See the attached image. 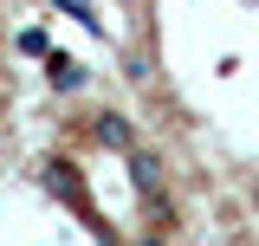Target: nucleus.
Returning <instances> with one entry per match:
<instances>
[{"label":"nucleus","instance_id":"2","mask_svg":"<svg viewBox=\"0 0 259 246\" xmlns=\"http://www.w3.org/2000/svg\"><path fill=\"white\" fill-rule=\"evenodd\" d=\"M46 188H52L59 201H71L78 214L91 208V201H84V182H78V169H71V162H46Z\"/></svg>","mask_w":259,"mask_h":246},{"label":"nucleus","instance_id":"1","mask_svg":"<svg viewBox=\"0 0 259 246\" xmlns=\"http://www.w3.org/2000/svg\"><path fill=\"white\" fill-rule=\"evenodd\" d=\"M91 136H97V143H104V149H136V130H130V117H117V110H97V117H91Z\"/></svg>","mask_w":259,"mask_h":246},{"label":"nucleus","instance_id":"5","mask_svg":"<svg viewBox=\"0 0 259 246\" xmlns=\"http://www.w3.org/2000/svg\"><path fill=\"white\" fill-rule=\"evenodd\" d=\"M52 7H59V13H71V20H84L91 32H104V20H91V7H84V0H52Z\"/></svg>","mask_w":259,"mask_h":246},{"label":"nucleus","instance_id":"4","mask_svg":"<svg viewBox=\"0 0 259 246\" xmlns=\"http://www.w3.org/2000/svg\"><path fill=\"white\" fill-rule=\"evenodd\" d=\"M130 182H136L143 201H156V194H162V169H156V155H149V149H130Z\"/></svg>","mask_w":259,"mask_h":246},{"label":"nucleus","instance_id":"3","mask_svg":"<svg viewBox=\"0 0 259 246\" xmlns=\"http://www.w3.org/2000/svg\"><path fill=\"white\" fill-rule=\"evenodd\" d=\"M46 85L52 91H84V65L71 52H46Z\"/></svg>","mask_w":259,"mask_h":246},{"label":"nucleus","instance_id":"6","mask_svg":"<svg viewBox=\"0 0 259 246\" xmlns=\"http://www.w3.org/2000/svg\"><path fill=\"white\" fill-rule=\"evenodd\" d=\"M143 246H162V240H143Z\"/></svg>","mask_w":259,"mask_h":246}]
</instances>
